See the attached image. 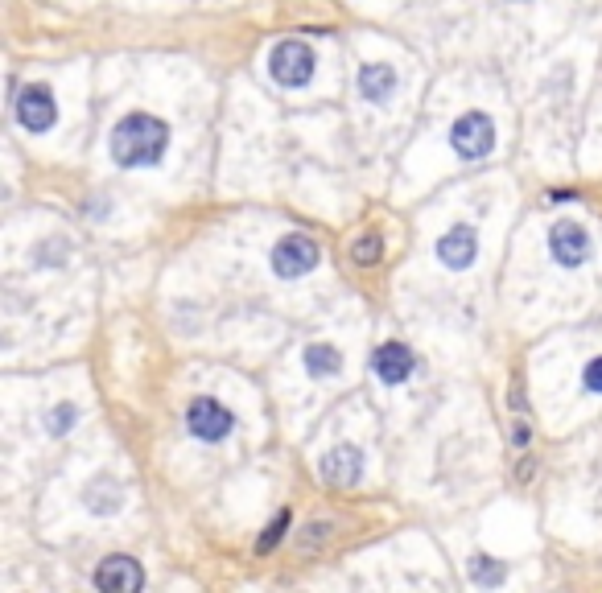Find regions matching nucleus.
<instances>
[{"label":"nucleus","mask_w":602,"mask_h":593,"mask_svg":"<svg viewBox=\"0 0 602 593\" xmlns=\"http://www.w3.org/2000/svg\"><path fill=\"white\" fill-rule=\"evenodd\" d=\"M165 149H170V124L157 120V116H145V112L124 116L112 132V157L124 169L157 165L165 157Z\"/></svg>","instance_id":"f257e3e1"},{"label":"nucleus","mask_w":602,"mask_h":593,"mask_svg":"<svg viewBox=\"0 0 602 593\" xmlns=\"http://www.w3.org/2000/svg\"><path fill=\"white\" fill-rule=\"evenodd\" d=\"M549 252H553V260H557L561 268H578V264H586V256H590V235H586L578 223H557V227L549 231Z\"/></svg>","instance_id":"0eeeda50"},{"label":"nucleus","mask_w":602,"mask_h":593,"mask_svg":"<svg viewBox=\"0 0 602 593\" xmlns=\"http://www.w3.org/2000/svg\"><path fill=\"white\" fill-rule=\"evenodd\" d=\"M120 503H124V499H120V486H116L112 478H104V482H91V486H87V507H91V511H99V515H112Z\"/></svg>","instance_id":"4468645a"},{"label":"nucleus","mask_w":602,"mask_h":593,"mask_svg":"<svg viewBox=\"0 0 602 593\" xmlns=\"http://www.w3.org/2000/svg\"><path fill=\"white\" fill-rule=\"evenodd\" d=\"M289 532V511H281L273 523H269V532H260V540H256V552L264 556V552H273L277 544H281V536Z\"/></svg>","instance_id":"f3484780"},{"label":"nucleus","mask_w":602,"mask_h":593,"mask_svg":"<svg viewBox=\"0 0 602 593\" xmlns=\"http://www.w3.org/2000/svg\"><path fill=\"white\" fill-rule=\"evenodd\" d=\"M372 367L384 383H405L413 375V351L405 342H384L380 351L372 355Z\"/></svg>","instance_id":"9b49d317"},{"label":"nucleus","mask_w":602,"mask_h":593,"mask_svg":"<svg viewBox=\"0 0 602 593\" xmlns=\"http://www.w3.org/2000/svg\"><path fill=\"white\" fill-rule=\"evenodd\" d=\"M322 478L330 486H355L363 478V453L355 445H334L322 458Z\"/></svg>","instance_id":"9d476101"},{"label":"nucleus","mask_w":602,"mask_h":593,"mask_svg":"<svg viewBox=\"0 0 602 593\" xmlns=\"http://www.w3.org/2000/svg\"><path fill=\"white\" fill-rule=\"evenodd\" d=\"M392 91H396V71H392L388 62H367V66H359V95H363V99L384 103Z\"/></svg>","instance_id":"f8f14e48"},{"label":"nucleus","mask_w":602,"mask_h":593,"mask_svg":"<svg viewBox=\"0 0 602 593\" xmlns=\"http://www.w3.org/2000/svg\"><path fill=\"white\" fill-rule=\"evenodd\" d=\"M145 585V569L132 556H108L104 565L95 569V589L99 593H141Z\"/></svg>","instance_id":"423d86ee"},{"label":"nucleus","mask_w":602,"mask_h":593,"mask_svg":"<svg viewBox=\"0 0 602 593\" xmlns=\"http://www.w3.org/2000/svg\"><path fill=\"white\" fill-rule=\"evenodd\" d=\"M528 441H532V429H528V425H516V429H512V445H520V449H524Z\"/></svg>","instance_id":"412c9836"},{"label":"nucleus","mask_w":602,"mask_h":593,"mask_svg":"<svg viewBox=\"0 0 602 593\" xmlns=\"http://www.w3.org/2000/svg\"><path fill=\"white\" fill-rule=\"evenodd\" d=\"M71 425H75V408H71V404H58V408L50 412V421H46V429H50L54 437H62Z\"/></svg>","instance_id":"6ab92c4d"},{"label":"nucleus","mask_w":602,"mask_h":593,"mask_svg":"<svg viewBox=\"0 0 602 593\" xmlns=\"http://www.w3.org/2000/svg\"><path fill=\"white\" fill-rule=\"evenodd\" d=\"M504 577H508V569L499 565V561H491V556H483V552H479V556H471V581H475V585L495 589Z\"/></svg>","instance_id":"2eb2a0df"},{"label":"nucleus","mask_w":602,"mask_h":593,"mask_svg":"<svg viewBox=\"0 0 602 593\" xmlns=\"http://www.w3.org/2000/svg\"><path fill=\"white\" fill-rule=\"evenodd\" d=\"M334 536V523H326V519H314L306 532H301V552H314L318 544H326Z\"/></svg>","instance_id":"a211bd4d"},{"label":"nucleus","mask_w":602,"mask_h":593,"mask_svg":"<svg viewBox=\"0 0 602 593\" xmlns=\"http://www.w3.org/2000/svg\"><path fill=\"white\" fill-rule=\"evenodd\" d=\"M54 95L42 87V83H33V87H25L21 95H17V120H21V128H29V132H46L50 124H54Z\"/></svg>","instance_id":"6e6552de"},{"label":"nucleus","mask_w":602,"mask_h":593,"mask_svg":"<svg viewBox=\"0 0 602 593\" xmlns=\"http://www.w3.org/2000/svg\"><path fill=\"white\" fill-rule=\"evenodd\" d=\"M549 198H553V202H574V198H578V194H574V190H553V194H549Z\"/></svg>","instance_id":"5701e85b"},{"label":"nucleus","mask_w":602,"mask_h":593,"mask_svg":"<svg viewBox=\"0 0 602 593\" xmlns=\"http://www.w3.org/2000/svg\"><path fill=\"white\" fill-rule=\"evenodd\" d=\"M339 367H343V355L334 351V346H326V342L306 346V371H310V375L326 379V375H339Z\"/></svg>","instance_id":"ddd939ff"},{"label":"nucleus","mask_w":602,"mask_h":593,"mask_svg":"<svg viewBox=\"0 0 602 593\" xmlns=\"http://www.w3.org/2000/svg\"><path fill=\"white\" fill-rule=\"evenodd\" d=\"M582 383H586V388H590L594 396H602V355L586 363V371H582Z\"/></svg>","instance_id":"aec40b11"},{"label":"nucleus","mask_w":602,"mask_h":593,"mask_svg":"<svg viewBox=\"0 0 602 593\" xmlns=\"http://www.w3.org/2000/svg\"><path fill=\"white\" fill-rule=\"evenodd\" d=\"M532 474H537V462H532V458H524V462L516 466V478H520V482H528Z\"/></svg>","instance_id":"4be33fe9"},{"label":"nucleus","mask_w":602,"mask_h":593,"mask_svg":"<svg viewBox=\"0 0 602 593\" xmlns=\"http://www.w3.org/2000/svg\"><path fill=\"white\" fill-rule=\"evenodd\" d=\"M475 256H479V235H475V227H450V231L438 239V260H442L446 268H454V272H462L466 264H475Z\"/></svg>","instance_id":"1a4fd4ad"},{"label":"nucleus","mask_w":602,"mask_h":593,"mask_svg":"<svg viewBox=\"0 0 602 593\" xmlns=\"http://www.w3.org/2000/svg\"><path fill=\"white\" fill-rule=\"evenodd\" d=\"M269 75L281 83V87H306L310 75H314V50L306 42H281L273 54H269Z\"/></svg>","instance_id":"7ed1b4c3"},{"label":"nucleus","mask_w":602,"mask_h":593,"mask_svg":"<svg viewBox=\"0 0 602 593\" xmlns=\"http://www.w3.org/2000/svg\"><path fill=\"white\" fill-rule=\"evenodd\" d=\"M186 429H190L198 441H223L231 429H236V416H231L219 400L198 396V400H190V408H186Z\"/></svg>","instance_id":"20e7f679"},{"label":"nucleus","mask_w":602,"mask_h":593,"mask_svg":"<svg viewBox=\"0 0 602 593\" xmlns=\"http://www.w3.org/2000/svg\"><path fill=\"white\" fill-rule=\"evenodd\" d=\"M380 256H384V243H380V235H376V231H367V235H359V239L351 243V260H355L359 268L380 264Z\"/></svg>","instance_id":"dca6fc26"},{"label":"nucleus","mask_w":602,"mask_h":593,"mask_svg":"<svg viewBox=\"0 0 602 593\" xmlns=\"http://www.w3.org/2000/svg\"><path fill=\"white\" fill-rule=\"evenodd\" d=\"M318 268V243L306 235H285L273 248V272L293 281V276H306Z\"/></svg>","instance_id":"39448f33"},{"label":"nucleus","mask_w":602,"mask_h":593,"mask_svg":"<svg viewBox=\"0 0 602 593\" xmlns=\"http://www.w3.org/2000/svg\"><path fill=\"white\" fill-rule=\"evenodd\" d=\"M450 145H454V153L462 161H479V157H487L495 149V124L483 112H466L450 128Z\"/></svg>","instance_id":"f03ea898"}]
</instances>
